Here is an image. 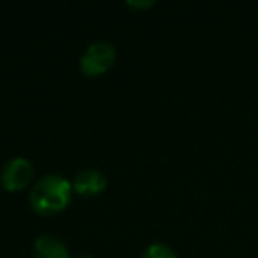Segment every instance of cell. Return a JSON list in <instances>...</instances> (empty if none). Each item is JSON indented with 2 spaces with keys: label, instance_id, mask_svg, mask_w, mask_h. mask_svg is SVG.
Segmentation results:
<instances>
[{
  "label": "cell",
  "instance_id": "6da1fadb",
  "mask_svg": "<svg viewBox=\"0 0 258 258\" xmlns=\"http://www.w3.org/2000/svg\"><path fill=\"white\" fill-rule=\"evenodd\" d=\"M73 198V184L66 177L48 173L32 186L29 204L37 214H57L64 211Z\"/></svg>",
  "mask_w": 258,
  "mask_h": 258
},
{
  "label": "cell",
  "instance_id": "7a4b0ae2",
  "mask_svg": "<svg viewBox=\"0 0 258 258\" xmlns=\"http://www.w3.org/2000/svg\"><path fill=\"white\" fill-rule=\"evenodd\" d=\"M117 60V50L108 41H94L80 58V69L87 76H101Z\"/></svg>",
  "mask_w": 258,
  "mask_h": 258
},
{
  "label": "cell",
  "instance_id": "3957f363",
  "mask_svg": "<svg viewBox=\"0 0 258 258\" xmlns=\"http://www.w3.org/2000/svg\"><path fill=\"white\" fill-rule=\"evenodd\" d=\"M34 175V166L29 159L25 158H15L6 163L0 175L2 187L8 191H22L30 184Z\"/></svg>",
  "mask_w": 258,
  "mask_h": 258
},
{
  "label": "cell",
  "instance_id": "277c9868",
  "mask_svg": "<svg viewBox=\"0 0 258 258\" xmlns=\"http://www.w3.org/2000/svg\"><path fill=\"white\" fill-rule=\"evenodd\" d=\"M73 191L83 197H96L106 189V177L103 172L96 168L80 170L76 177L73 179Z\"/></svg>",
  "mask_w": 258,
  "mask_h": 258
},
{
  "label": "cell",
  "instance_id": "5b68a950",
  "mask_svg": "<svg viewBox=\"0 0 258 258\" xmlns=\"http://www.w3.org/2000/svg\"><path fill=\"white\" fill-rule=\"evenodd\" d=\"M34 258H73L64 240L55 235H39L34 242Z\"/></svg>",
  "mask_w": 258,
  "mask_h": 258
},
{
  "label": "cell",
  "instance_id": "8992f818",
  "mask_svg": "<svg viewBox=\"0 0 258 258\" xmlns=\"http://www.w3.org/2000/svg\"><path fill=\"white\" fill-rule=\"evenodd\" d=\"M142 258H177V254L170 246L156 242V244H151V246L145 249Z\"/></svg>",
  "mask_w": 258,
  "mask_h": 258
},
{
  "label": "cell",
  "instance_id": "52a82bcc",
  "mask_svg": "<svg viewBox=\"0 0 258 258\" xmlns=\"http://www.w3.org/2000/svg\"><path fill=\"white\" fill-rule=\"evenodd\" d=\"M129 8H137V9H147V8H152L154 2H127Z\"/></svg>",
  "mask_w": 258,
  "mask_h": 258
},
{
  "label": "cell",
  "instance_id": "ba28073f",
  "mask_svg": "<svg viewBox=\"0 0 258 258\" xmlns=\"http://www.w3.org/2000/svg\"><path fill=\"white\" fill-rule=\"evenodd\" d=\"M75 258H94L92 254H87V253H82V254H76Z\"/></svg>",
  "mask_w": 258,
  "mask_h": 258
}]
</instances>
